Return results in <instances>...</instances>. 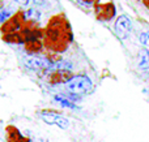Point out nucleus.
Here are the masks:
<instances>
[{
	"instance_id": "obj_1",
	"label": "nucleus",
	"mask_w": 149,
	"mask_h": 142,
	"mask_svg": "<svg viewBox=\"0 0 149 142\" xmlns=\"http://www.w3.org/2000/svg\"><path fill=\"white\" fill-rule=\"evenodd\" d=\"M72 29L64 14L52 16L47 22L43 35L45 46L55 52H64L68 48V43L72 42Z\"/></svg>"
},
{
	"instance_id": "obj_20",
	"label": "nucleus",
	"mask_w": 149,
	"mask_h": 142,
	"mask_svg": "<svg viewBox=\"0 0 149 142\" xmlns=\"http://www.w3.org/2000/svg\"><path fill=\"white\" fill-rule=\"evenodd\" d=\"M143 3H144V5L149 9V0H143Z\"/></svg>"
},
{
	"instance_id": "obj_5",
	"label": "nucleus",
	"mask_w": 149,
	"mask_h": 142,
	"mask_svg": "<svg viewBox=\"0 0 149 142\" xmlns=\"http://www.w3.org/2000/svg\"><path fill=\"white\" fill-rule=\"evenodd\" d=\"M131 29H132V22L127 16L122 14L116 18L115 21V31L116 34L119 35V38L122 39H126L127 37L130 35L131 33Z\"/></svg>"
},
{
	"instance_id": "obj_18",
	"label": "nucleus",
	"mask_w": 149,
	"mask_h": 142,
	"mask_svg": "<svg viewBox=\"0 0 149 142\" xmlns=\"http://www.w3.org/2000/svg\"><path fill=\"white\" fill-rule=\"evenodd\" d=\"M47 3H49V0H34V4L39 5V7H42V5H46Z\"/></svg>"
},
{
	"instance_id": "obj_14",
	"label": "nucleus",
	"mask_w": 149,
	"mask_h": 142,
	"mask_svg": "<svg viewBox=\"0 0 149 142\" xmlns=\"http://www.w3.org/2000/svg\"><path fill=\"white\" fill-rule=\"evenodd\" d=\"M55 125H58V127L62 128V129H67L68 125H70V123H68V120L65 119V117L56 116V121H55Z\"/></svg>"
},
{
	"instance_id": "obj_12",
	"label": "nucleus",
	"mask_w": 149,
	"mask_h": 142,
	"mask_svg": "<svg viewBox=\"0 0 149 142\" xmlns=\"http://www.w3.org/2000/svg\"><path fill=\"white\" fill-rule=\"evenodd\" d=\"M25 14L29 17V20L36 21V22L39 20V18H41V12H39V10H37L36 8H30V9H29Z\"/></svg>"
},
{
	"instance_id": "obj_3",
	"label": "nucleus",
	"mask_w": 149,
	"mask_h": 142,
	"mask_svg": "<svg viewBox=\"0 0 149 142\" xmlns=\"http://www.w3.org/2000/svg\"><path fill=\"white\" fill-rule=\"evenodd\" d=\"M24 23H25V13L18 10L15 16L9 18L8 21H5L0 28V31L4 34H12V33H17L20 29H22Z\"/></svg>"
},
{
	"instance_id": "obj_2",
	"label": "nucleus",
	"mask_w": 149,
	"mask_h": 142,
	"mask_svg": "<svg viewBox=\"0 0 149 142\" xmlns=\"http://www.w3.org/2000/svg\"><path fill=\"white\" fill-rule=\"evenodd\" d=\"M93 82L86 76H74L71 81L65 83V89L74 95H86L93 91Z\"/></svg>"
},
{
	"instance_id": "obj_10",
	"label": "nucleus",
	"mask_w": 149,
	"mask_h": 142,
	"mask_svg": "<svg viewBox=\"0 0 149 142\" xmlns=\"http://www.w3.org/2000/svg\"><path fill=\"white\" fill-rule=\"evenodd\" d=\"M139 68L140 69H149V51L141 50L139 55Z\"/></svg>"
},
{
	"instance_id": "obj_15",
	"label": "nucleus",
	"mask_w": 149,
	"mask_h": 142,
	"mask_svg": "<svg viewBox=\"0 0 149 142\" xmlns=\"http://www.w3.org/2000/svg\"><path fill=\"white\" fill-rule=\"evenodd\" d=\"M10 17H12V16H10L9 10H8V12H7V10H1V12H0V22L4 23L5 21H8Z\"/></svg>"
},
{
	"instance_id": "obj_11",
	"label": "nucleus",
	"mask_w": 149,
	"mask_h": 142,
	"mask_svg": "<svg viewBox=\"0 0 149 142\" xmlns=\"http://www.w3.org/2000/svg\"><path fill=\"white\" fill-rule=\"evenodd\" d=\"M54 101L56 102V103H59L62 107H65V108H76V106H74L72 102L67 101L65 98H63V97H60V95H55Z\"/></svg>"
},
{
	"instance_id": "obj_9",
	"label": "nucleus",
	"mask_w": 149,
	"mask_h": 142,
	"mask_svg": "<svg viewBox=\"0 0 149 142\" xmlns=\"http://www.w3.org/2000/svg\"><path fill=\"white\" fill-rule=\"evenodd\" d=\"M26 52H30V54H36V52H39L42 48V43L39 39H33V41H29L24 44Z\"/></svg>"
},
{
	"instance_id": "obj_8",
	"label": "nucleus",
	"mask_w": 149,
	"mask_h": 142,
	"mask_svg": "<svg viewBox=\"0 0 149 142\" xmlns=\"http://www.w3.org/2000/svg\"><path fill=\"white\" fill-rule=\"evenodd\" d=\"M5 130H7V142H29V138L22 137L20 130L13 125H8Z\"/></svg>"
},
{
	"instance_id": "obj_16",
	"label": "nucleus",
	"mask_w": 149,
	"mask_h": 142,
	"mask_svg": "<svg viewBox=\"0 0 149 142\" xmlns=\"http://www.w3.org/2000/svg\"><path fill=\"white\" fill-rule=\"evenodd\" d=\"M139 39L144 46H149V33H141L139 37Z\"/></svg>"
},
{
	"instance_id": "obj_13",
	"label": "nucleus",
	"mask_w": 149,
	"mask_h": 142,
	"mask_svg": "<svg viewBox=\"0 0 149 142\" xmlns=\"http://www.w3.org/2000/svg\"><path fill=\"white\" fill-rule=\"evenodd\" d=\"M51 69H55V70H70V69H72V63L60 61V63H58L56 65H52Z\"/></svg>"
},
{
	"instance_id": "obj_4",
	"label": "nucleus",
	"mask_w": 149,
	"mask_h": 142,
	"mask_svg": "<svg viewBox=\"0 0 149 142\" xmlns=\"http://www.w3.org/2000/svg\"><path fill=\"white\" fill-rule=\"evenodd\" d=\"M22 63L28 69L31 70H41V69H51L52 68V61L46 57L41 56H25L22 59Z\"/></svg>"
},
{
	"instance_id": "obj_19",
	"label": "nucleus",
	"mask_w": 149,
	"mask_h": 142,
	"mask_svg": "<svg viewBox=\"0 0 149 142\" xmlns=\"http://www.w3.org/2000/svg\"><path fill=\"white\" fill-rule=\"evenodd\" d=\"M16 3H20V4H24V5H26V4H29V1L30 0H15Z\"/></svg>"
},
{
	"instance_id": "obj_6",
	"label": "nucleus",
	"mask_w": 149,
	"mask_h": 142,
	"mask_svg": "<svg viewBox=\"0 0 149 142\" xmlns=\"http://www.w3.org/2000/svg\"><path fill=\"white\" fill-rule=\"evenodd\" d=\"M95 7V14L98 20L110 21L115 16V7L113 3H106V4H97Z\"/></svg>"
},
{
	"instance_id": "obj_17",
	"label": "nucleus",
	"mask_w": 149,
	"mask_h": 142,
	"mask_svg": "<svg viewBox=\"0 0 149 142\" xmlns=\"http://www.w3.org/2000/svg\"><path fill=\"white\" fill-rule=\"evenodd\" d=\"M80 3L82 4H88V5H97L98 4V0H80Z\"/></svg>"
},
{
	"instance_id": "obj_7",
	"label": "nucleus",
	"mask_w": 149,
	"mask_h": 142,
	"mask_svg": "<svg viewBox=\"0 0 149 142\" xmlns=\"http://www.w3.org/2000/svg\"><path fill=\"white\" fill-rule=\"evenodd\" d=\"M73 77L70 70H55V72H51L50 74H47L46 80L52 85H56V83H67Z\"/></svg>"
}]
</instances>
